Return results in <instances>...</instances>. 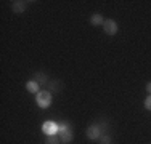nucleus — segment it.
<instances>
[{
  "label": "nucleus",
  "instance_id": "1",
  "mask_svg": "<svg viewBox=\"0 0 151 144\" xmlns=\"http://www.w3.org/2000/svg\"><path fill=\"white\" fill-rule=\"evenodd\" d=\"M108 128V122H100V123H92L90 127L85 130V136H87L88 139H92V141H96V139H100L103 135H105Z\"/></svg>",
  "mask_w": 151,
  "mask_h": 144
},
{
  "label": "nucleus",
  "instance_id": "2",
  "mask_svg": "<svg viewBox=\"0 0 151 144\" xmlns=\"http://www.w3.org/2000/svg\"><path fill=\"white\" fill-rule=\"evenodd\" d=\"M35 103L40 109H47V107L52 106L53 103V93H50L48 90H42L35 95Z\"/></svg>",
  "mask_w": 151,
  "mask_h": 144
},
{
  "label": "nucleus",
  "instance_id": "3",
  "mask_svg": "<svg viewBox=\"0 0 151 144\" xmlns=\"http://www.w3.org/2000/svg\"><path fill=\"white\" fill-rule=\"evenodd\" d=\"M60 138L63 144H68L73 141L74 135H73V128H71L69 122H61L60 123Z\"/></svg>",
  "mask_w": 151,
  "mask_h": 144
},
{
  "label": "nucleus",
  "instance_id": "4",
  "mask_svg": "<svg viewBox=\"0 0 151 144\" xmlns=\"http://www.w3.org/2000/svg\"><path fill=\"white\" fill-rule=\"evenodd\" d=\"M42 131H44L47 136H55L60 133V123L47 120V122H44V125H42Z\"/></svg>",
  "mask_w": 151,
  "mask_h": 144
},
{
  "label": "nucleus",
  "instance_id": "5",
  "mask_svg": "<svg viewBox=\"0 0 151 144\" xmlns=\"http://www.w3.org/2000/svg\"><path fill=\"white\" fill-rule=\"evenodd\" d=\"M31 2H27V0H13V2H10V6H12V11L19 14V13H24L27 10V6H29Z\"/></svg>",
  "mask_w": 151,
  "mask_h": 144
},
{
  "label": "nucleus",
  "instance_id": "6",
  "mask_svg": "<svg viewBox=\"0 0 151 144\" xmlns=\"http://www.w3.org/2000/svg\"><path fill=\"white\" fill-rule=\"evenodd\" d=\"M103 31H105V34L108 35H116L117 31H119V27H117V23L114 19H105V23H103Z\"/></svg>",
  "mask_w": 151,
  "mask_h": 144
},
{
  "label": "nucleus",
  "instance_id": "7",
  "mask_svg": "<svg viewBox=\"0 0 151 144\" xmlns=\"http://www.w3.org/2000/svg\"><path fill=\"white\" fill-rule=\"evenodd\" d=\"M61 90H63V82L58 80V78H50L48 91L50 93H61Z\"/></svg>",
  "mask_w": 151,
  "mask_h": 144
},
{
  "label": "nucleus",
  "instance_id": "8",
  "mask_svg": "<svg viewBox=\"0 0 151 144\" xmlns=\"http://www.w3.org/2000/svg\"><path fill=\"white\" fill-rule=\"evenodd\" d=\"M32 80H35L39 85H48V82H50V78H48V75L45 74V72H35L34 74V77H32Z\"/></svg>",
  "mask_w": 151,
  "mask_h": 144
},
{
  "label": "nucleus",
  "instance_id": "9",
  "mask_svg": "<svg viewBox=\"0 0 151 144\" xmlns=\"http://www.w3.org/2000/svg\"><path fill=\"white\" fill-rule=\"evenodd\" d=\"M103 23H105L103 14L95 13V14H92V16H90V24H92V26H103Z\"/></svg>",
  "mask_w": 151,
  "mask_h": 144
},
{
  "label": "nucleus",
  "instance_id": "10",
  "mask_svg": "<svg viewBox=\"0 0 151 144\" xmlns=\"http://www.w3.org/2000/svg\"><path fill=\"white\" fill-rule=\"evenodd\" d=\"M26 90H27L29 93H34V95H37V93L40 91V85H39L35 80H29V82L26 83Z\"/></svg>",
  "mask_w": 151,
  "mask_h": 144
},
{
  "label": "nucleus",
  "instance_id": "11",
  "mask_svg": "<svg viewBox=\"0 0 151 144\" xmlns=\"http://www.w3.org/2000/svg\"><path fill=\"white\" fill-rule=\"evenodd\" d=\"M44 144H63V143H61L60 136L55 135V136H47V139H45Z\"/></svg>",
  "mask_w": 151,
  "mask_h": 144
},
{
  "label": "nucleus",
  "instance_id": "12",
  "mask_svg": "<svg viewBox=\"0 0 151 144\" xmlns=\"http://www.w3.org/2000/svg\"><path fill=\"white\" fill-rule=\"evenodd\" d=\"M111 143H113V138L109 135H106V133L100 138V144H111Z\"/></svg>",
  "mask_w": 151,
  "mask_h": 144
},
{
  "label": "nucleus",
  "instance_id": "13",
  "mask_svg": "<svg viewBox=\"0 0 151 144\" xmlns=\"http://www.w3.org/2000/svg\"><path fill=\"white\" fill-rule=\"evenodd\" d=\"M143 106H145L146 110H151V95L146 96V99H145V103H143Z\"/></svg>",
  "mask_w": 151,
  "mask_h": 144
},
{
  "label": "nucleus",
  "instance_id": "14",
  "mask_svg": "<svg viewBox=\"0 0 151 144\" xmlns=\"http://www.w3.org/2000/svg\"><path fill=\"white\" fill-rule=\"evenodd\" d=\"M146 91L151 95V82H148V83H146Z\"/></svg>",
  "mask_w": 151,
  "mask_h": 144
}]
</instances>
